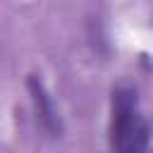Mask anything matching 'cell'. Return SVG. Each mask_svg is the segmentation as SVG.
Wrapping results in <instances>:
<instances>
[{
  "instance_id": "cell-1",
  "label": "cell",
  "mask_w": 153,
  "mask_h": 153,
  "mask_svg": "<svg viewBox=\"0 0 153 153\" xmlns=\"http://www.w3.org/2000/svg\"><path fill=\"white\" fill-rule=\"evenodd\" d=\"M151 127L131 88H115L110 103V153H153Z\"/></svg>"
},
{
  "instance_id": "cell-2",
  "label": "cell",
  "mask_w": 153,
  "mask_h": 153,
  "mask_svg": "<svg viewBox=\"0 0 153 153\" xmlns=\"http://www.w3.org/2000/svg\"><path fill=\"white\" fill-rule=\"evenodd\" d=\"M29 93H31V100H33V108H36V117L41 120V124L50 131V134H60L62 131V122H60V115L55 110V103L50 98V93L45 91L43 81L33 74L29 76Z\"/></svg>"
}]
</instances>
